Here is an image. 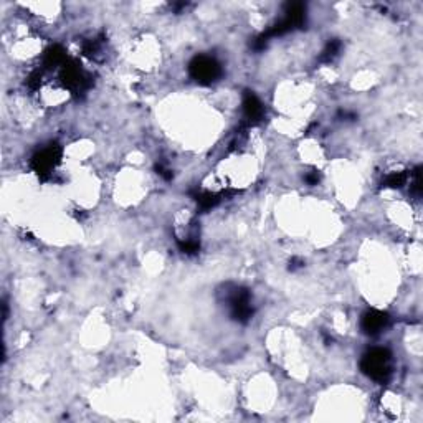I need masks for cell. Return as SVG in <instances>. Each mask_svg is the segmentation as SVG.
<instances>
[{"label": "cell", "instance_id": "cell-1", "mask_svg": "<svg viewBox=\"0 0 423 423\" xmlns=\"http://www.w3.org/2000/svg\"><path fill=\"white\" fill-rule=\"evenodd\" d=\"M364 370L375 380H386L391 375V354L387 349H374L362 362Z\"/></svg>", "mask_w": 423, "mask_h": 423}, {"label": "cell", "instance_id": "cell-2", "mask_svg": "<svg viewBox=\"0 0 423 423\" xmlns=\"http://www.w3.org/2000/svg\"><path fill=\"white\" fill-rule=\"evenodd\" d=\"M190 73H192L197 82L210 83L218 76L220 66L209 57H198L190 65Z\"/></svg>", "mask_w": 423, "mask_h": 423}, {"label": "cell", "instance_id": "cell-3", "mask_svg": "<svg viewBox=\"0 0 423 423\" xmlns=\"http://www.w3.org/2000/svg\"><path fill=\"white\" fill-rule=\"evenodd\" d=\"M387 321H388V317H387V314H384V312L369 311L366 316H364L362 328L366 332L375 334V332L382 331V329L386 328Z\"/></svg>", "mask_w": 423, "mask_h": 423}]
</instances>
